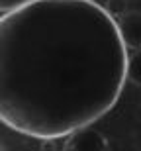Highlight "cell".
Wrapping results in <instances>:
<instances>
[{
    "label": "cell",
    "instance_id": "6da1fadb",
    "mask_svg": "<svg viewBox=\"0 0 141 151\" xmlns=\"http://www.w3.org/2000/svg\"><path fill=\"white\" fill-rule=\"evenodd\" d=\"M127 47L96 0H28L0 18V122L41 141L90 126L118 102Z\"/></svg>",
    "mask_w": 141,
    "mask_h": 151
},
{
    "label": "cell",
    "instance_id": "7a4b0ae2",
    "mask_svg": "<svg viewBox=\"0 0 141 151\" xmlns=\"http://www.w3.org/2000/svg\"><path fill=\"white\" fill-rule=\"evenodd\" d=\"M63 149L65 151H106L110 149V145H108V139L102 135V132L90 128V126H84V128L74 129L67 135V141H65Z\"/></svg>",
    "mask_w": 141,
    "mask_h": 151
},
{
    "label": "cell",
    "instance_id": "277c9868",
    "mask_svg": "<svg viewBox=\"0 0 141 151\" xmlns=\"http://www.w3.org/2000/svg\"><path fill=\"white\" fill-rule=\"evenodd\" d=\"M125 77L133 84L141 86V47L130 53L127 49V65H125Z\"/></svg>",
    "mask_w": 141,
    "mask_h": 151
},
{
    "label": "cell",
    "instance_id": "5b68a950",
    "mask_svg": "<svg viewBox=\"0 0 141 151\" xmlns=\"http://www.w3.org/2000/svg\"><path fill=\"white\" fill-rule=\"evenodd\" d=\"M104 8H106V12L114 18V20H118L122 14L127 12V8H130V0H106Z\"/></svg>",
    "mask_w": 141,
    "mask_h": 151
},
{
    "label": "cell",
    "instance_id": "3957f363",
    "mask_svg": "<svg viewBox=\"0 0 141 151\" xmlns=\"http://www.w3.org/2000/svg\"><path fill=\"white\" fill-rule=\"evenodd\" d=\"M120 29V35L124 39L127 49H139L141 47V12L127 10L125 14L116 20Z\"/></svg>",
    "mask_w": 141,
    "mask_h": 151
},
{
    "label": "cell",
    "instance_id": "8992f818",
    "mask_svg": "<svg viewBox=\"0 0 141 151\" xmlns=\"http://www.w3.org/2000/svg\"><path fill=\"white\" fill-rule=\"evenodd\" d=\"M24 2H28V0H0V12H10L18 6H22Z\"/></svg>",
    "mask_w": 141,
    "mask_h": 151
}]
</instances>
